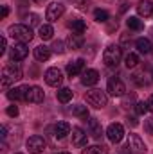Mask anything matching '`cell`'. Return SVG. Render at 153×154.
<instances>
[{
	"mask_svg": "<svg viewBox=\"0 0 153 154\" xmlns=\"http://www.w3.org/2000/svg\"><path fill=\"white\" fill-rule=\"evenodd\" d=\"M9 34H11V38H15L18 43H29L31 39L34 38L31 27H29V25H22V23L11 25V27H9Z\"/></svg>",
	"mask_w": 153,
	"mask_h": 154,
	"instance_id": "1",
	"label": "cell"
},
{
	"mask_svg": "<svg viewBox=\"0 0 153 154\" xmlns=\"http://www.w3.org/2000/svg\"><path fill=\"white\" fill-rule=\"evenodd\" d=\"M18 79H22V68L18 63H9L4 66V70H2V84L4 86H9Z\"/></svg>",
	"mask_w": 153,
	"mask_h": 154,
	"instance_id": "2",
	"label": "cell"
},
{
	"mask_svg": "<svg viewBox=\"0 0 153 154\" xmlns=\"http://www.w3.org/2000/svg\"><path fill=\"white\" fill-rule=\"evenodd\" d=\"M86 102H88L90 106L101 109V108H105V106L108 104V95H106L105 91H101V90H90V91L86 93Z\"/></svg>",
	"mask_w": 153,
	"mask_h": 154,
	"instance_id": "3",
	"label": "cell"
},
{
	"mask_svg": "<svg viewBox=\"0 0 153 154\" xmlns=\"http://www.w3.org/2000/svg\"><path fill=\"white\" fill-rule=\"evenodd\" d=\"M121 47H117V45H110V47H106L105 48V52H103V61H105V65L106 66H117L119 63H121Z\"/></svg>",
	"mask_w": 153,
	"mask_h": 154,
	"instance_id": "4",
	"label": "cell"
},
{
	"mask_svg": "<svg viewBox=\"0 0 153 154\" xmlns=\"http://www.w3.org/2000/svg\"><path fill=\"white\" fill-rule=\"evenodd\" d=\"M106 91L110 93V95H114V97H122L124 95V91H126V86H124V82L119 79V77H110L108 79V84H106Z\"/></svg>",
	"mask_w": 153,
	"mask_h": 154,
	"instance_id": "5",
	"label": "cell"
},
{
	"mask_svg": "<svg viewBox=\"0 0 153 154\" xmlns=\"http://www.w3.org/2000/svg\"><path fill=\"white\" fill-rule=\"evenodd\" d=\"M126 147L130 149L132 154H146V143L142 142V138L139 134H130Z\"/></svg>",
	"mask_w": 153,
	"mask_h": 154,
	"instance_id": "6",
	"label": "cell"
},
{
	"mask_svg": "<svg viewBox=\"0 0 153 154\" xmlns=\"http://www.w3.org/2000/svg\"><path fill=\"white\" fill-rule=\"evenodd\" d=\"M65 13V5L60 4V2H52L49 7H47V13H45V18L49 22H58Z\"/></svg>",
	"mask_w": 153,
	"mask_h": 154,
	"instance_id": "7",
	"label": "cell"
},
{
	"mask_svg": "<svg viewBox=\"0 0 153 154\" xmlns=\"http://www.w3.org/2000/svg\"><path fill=\"white\" fill-rule=\"evenodd\" d=\"M106 136L112 143H119L124 138V127L121 124H110L108 129H106Z\"/></svg>",
	"mask_w": 153,
	"mask_h": 154,
	"instance_id": "8",
	"label": "cell"
},
{
	"mask_svg": "<svg viewBox=\"0 0 153 154\" xmlns=\"http://www.w3.org/2000/svg\"><path fill=\"white\" fill-rule=\"evenodd\" d=\"M27 54H29V48H27L25 43H16V45H13L11 50H9V57H11L13 61H22V59L27 57Z\"/></svg>",
	"mask_w": 153,
	"mask_h": 154,
	"instance_id": "9",
	"label": "cell"
},
{
	"mask_svg": "<svg viewBox=\"0 0 153 154\" xmlns=\"http://www.w3.org/2000/svg\"><path fill=\"white\" fill-rule=\"evenodd\" d=\"M43 149H45V140H43V136L34 134V136H31V138L27 140V151L31 154H40Z\"/></svg>",
	"mask_w": 153,
	"mask_h": 154,
	"instance_id": "10",
	"label": "cell"
},
{
	"mask_svg": "<svg viewBox=\"0 0 153 154\" xmlns=\"http://www.w3.org/2000/svg\"><path fill=\"white\" fill-rule=\"evenodd\" d=\"M63 81V75H61V70L60 68H49L45 72V82L49 86H60Z\"/></svg>",
	"mask_w": 153,
	"mask_h": 154,
	"instance_id": "11",
	"label": "cell"
},
{
	"mask_svg": "<svg viewBox=\"0 0 153 154\" xmlns=\"http://www.w3.org/2000/svg\"><path fill=\"white\" fill-rule=\"evenodd\" d=\"M27 90H29V86L11 88V90L7 91V99H9V100H27Z\"/></svg>",
	"mask_w": 153,
	"mask_h": 154,
	"instance_id": "12",
	"label": "cell"
},
{
	"mask_svg": "<svg viewBox=\"0 0 153 154\" xmlns=\"http://www.w3.org/2000/svg\"><path fill=\"white\" fill-rule=\"evenodd\" d=\"M43 99H45V93L40 86H29V90H27V100L29 102L40 104V102H43Z\"/></svg>",
	"mask_w": 153,
	"mask_h": 154,
	"instance_id": "13",
	"label": "cell"
},
{
	"mask_svg": "<svg viewBox=\"0 0 153 154\" xmlns=\"http://www.w3.org/2000/svg\"><path fill=\"white\" fill-rule=\"evenodd\" d=\"M97 81H99V72L94 70V68L85 70V72L81 74V82H83L85 86H94V84H97Z\"/></svg>",
	"mask_w": 153,
	"mask_h": 154,
	"instance_id": "14",
	"label": "cell"
},
{
	"mask_svg": "<svg viewBox=\"0 0 153 154\" xmlns=\"http://www.w3.org/2000/svg\"><path fill=\"white\" fill-rule=\"evenodd\" d=\"M83 72H85V59H76V61H72V63L67 65V74L70 77L79 75Z\"/></svg>",
	"mask_w": 153,
	"mask_h": 154,
	"instance_id": "15",
	"label": "cell"
},
{
	"mask_svg": "<svg viewBox=\"0 0 153 154\" xmlns=\"http://www.w3.org/2000/svg\"><path fill=\"white\" fill-rule=\"evenodd\" d=\"M137 13H139L141 16H144V18L151 16L153 14V2L151 0H141V2L137 4Z\"/></svg>",
	"mask_w": 153,
	"mask_h": 154,
	"instance_id": "16",
	"label": "cell"
},
{
	"mask_svg": "<svg viewBox=\"0 0 153 154\" xmlns=\"http://www.w3.org/2000/svg\"><path fill=\"white\" fill-rule=\"evenodd\" d=\"M72 143L76 147H83L86 143V134H85V131L81 127H74L72 129Z\"/></svg>",
	"mask_w": 153,
	"mask_h": 154,
	"instance_id": "17",
	"label": "cell"
},
{
	"mask_svg": "<svg viewBox=\"0 0 153 154\" xmlns=\"http://www.w3.org/2000/svg\"><path fill=\"white\" fill-rule=\"evenodd\" d=\"M88 131H90L92 138H96V140H99V138L103 136V127H101V124L97 122V118H90V120H88Z\"/></svg>",
	"mask_w": 153,
	"mask_h": 154,
	"instance_id": "18",
	"label": "cell"
},
{
	"mask_svg": "<svg viewBox=\"0 0 153 154\" xmlns=\"http://www.w3.org/2000/svg\"><path fill=\"white\" fill-rule=\"evenodd\" d=\"M67 134H70V125L67 122H58L54 125V136L56 138H65Z\"/></svg>",
	"mask_w": 153,
	"mask_h": 154,
	"instance_id": "19",
	"label": "cell"
},
{
	"mask_svg": "<svg viewBox=\"0 0 153 154\" xmlns=\"http://www.w3.org/2000/svg\"><path fill=\"white\" fill-rule=\"evenodd\" d=\"M67 45H69V48H72V50H77V48H81L83 47V36L81 34H70L69 38H67Z\"/></svg>",
	"mask_w": 153,
	"mask_h": 154,
	"instance_id": "20",
	"label": "cell"
},
{
	"mask_svg": "<svg viewBox=\"0 0 153 154\" xmlns=\"http://www.w3.org/2000/svg\"><path fill=\"white\" fill-rule=\"evenodd\" d=\"M34 57H36L38 61H47V59L50 57V48L45 47V45L36 47V48H34Z\"/></svg>",
	"mask_w": 153,
	"mask_h": 154,
	"instance_id": "21",
	"label": "cell"
},
{
	"mask_svg": "<svg viewBox=\"0 0 153 154\" xmlns=\"http://www.w3.org/2000/svg\"><path fill=\"white\" fill-rule=\"evenodd\" d=\"M135 45H137V48H139L141 54H150L151 52V41L148 38H139L135 41Z\"/></svg>",
	"mask_w": 153,
	"mask_h": 154,
	"instance_id": "22",
	"label": "cell"
},
{
	"mask_svg": "<svg viewBox=\"0 0 153 154\" xmlns=\"http://www.w3.org/2000/svg\"><path fill=\"white\" fill-rule=\"evenodd\" d=\"M70 99H72V90H70V88H61V90H58V100H60L61 104H67Z\"/></svg>",
	"mask_w": 153,
	"mask_h": 154,
	"instance_id": "23",
	"label": "cell"
},
{
	"mask_svg": "<svg viewBox=\"0 0 153 154\" xmlns=\"http://www.w3.org/2000/svg\"><path fill=\"white\" fill-rule=\"evenodd\" d=\"M52 34H54V29L49 25V23H45V25H40V38L43 39H50L52 38Z\"/></svg>",
	"mask_w": 153,
	"mask_h": 154,
	"instance_id": "24",
	"label": "cell"
},
{
	"mask_svg": "<svg viewBox=\"0 0 153 154\" xmlns=\"http://www.w3.org/2000/svg\"><path fill=\"white\" fill-rule=\"evenodd\" d=\"M72 115L77 116V118H88V108L83 104H77L72 108Z\"/></svg>",
	"mask_w": 153,
	"mask_h": 154,
	"instance_id": "25",
	"label": "cell"
},
{
	"mask_svg": "<svg viewBox=\"0 0 153 154\" xmlns=\"http://www.w3.org/2000/svg\"><path fill=\"white\" fill-rule=\"evenodd\" d=\"M70 29H72L76 34H83V32L86 31V23H85L83 20H72V22H70Z\"/></svg>",
	"mask_w": 153,
	"mask_h": 154,
	"instance_id": "26",
	"label": "cell"
},
{
	"mask_svg": "<svg viewBox=\"0 0 153 154\" xmlns=\"http://www.w3.org/2000/svg\"><path fill=\"white\" fill-rule=\"evenodd\" d=\"M124 65H126L128 68L137 66V65H139V56H137V54H133V52H128V54H126V57H124Z\"/></svg>",
	"mask_w": 153,
	"mask_h": 154,
	"instance_id": "27",
	"label": "cell"
},
{
	"mask_svg": "<svg viewBox=\"0 0 153 154\" xmlns=\"http://www.w3.org/2000/svg\"><path fill=\"white\" fill-rule=\"evenodd\" d=\"M81 154H108V149L103 145H92V147H86Z\"/></svg>",
	"mask_w": 153,
	"mask_h": 154,
	"instance_id": "28",
	"label": "cell"
},
{
	"mask_svg": "<svg viewBox=\"0 0 153 154\" xmlns=\"http://www.w3.org/2000/svg\"><path fill=\"white\" fill-rule=\"evenodd\" d=\"M126 25L130 27V29H133V31H141L144 25H142V22L137 18V16H130L128 20H126Z\"/></svg>",
	"mask_w": 153,
	"mask_h": 154,
	"instance_id": "29",
	"label": "cell"
},
{
	"mask_svg": "<svg viewBox=\"0 0 153 154\" xmlns=\"http://www.w3.org/2000/svg\"><path fill=\"white\" fill-rule=\"evenodd\" d=\"M94 18H96V22H99V23H105V22H108L110 14H108L105 9H96V11H94Z\"/></svg>",
	"mask_w": 153,
	"mask_h": 154,
	"instance_id": "30",
	"label": "cell"
},
{
	"mask_svg": "<svg viewBox=\"0 0 153 154\" xmlns=\"http://www.w3.org/2000/svg\"><path fill=\"white\" fill-rule=\"evenodd\" d=\"M148 109H150V106H148V102H144V100H141V102L135 104V111H137V115H144Z\"/></svg>",
	"mask_w": 153,
	"mask_h": 154,
	"instance_id": "31",
	"label": "cell"
},
{
	"mask_svg": "<svg viewBox=\"0 0 153 154\" xmlns=\"http://www.w3.org/2000/svg\"><path fill=\"white\" fill-rule=\"evenodd\" d=\"M52 50H54L56 54H63V52H65V48H63V41H54Z\"/></svg>",
	"mask_w": 153,
	"mask_h": 154,
	"instance_id": "32",
	"label": "cell"
},
{
	"mask_svg": "<svg viewBox=\"0 0 153 154\" xmlns=\"http://www.w3.org/2000/svg\"><path fill=\"white\" fill-rule=\"evenodd\" d=\"M144 131H146L148 134H153V116L144 122Z\"/></svg>",
	"mask_w": 153,
	"mask_h": 154,
	"instance_id": "33",
	"label": "cell"
},
{
	"mask_svg": "<svg viewBox=\"0 0 153 154\" xmlns=\"http://www.w3.org/2000/svg\"><path fill=\"white\" fill-rule=\"evenodd\" d=\"M7 115L9 116H16L18 115V108H16V106H9V108H7Z\"/></svg>",
	"mask_w": 153,
	"mask_h": 154,
	"instance_id": "34",
	"label": "cell"
},
{
	"mask_svg": "<svg viewBox=\"0 0 153 154\" xmlns=\"http://www.w3.org/2000/svg\"><path fill=\"white\" fill-rule=\"evenodd\" d=\"M27 20H29V23H31V25H38V16H36V14H29V16H27Z\"/></svg>",
	"mask_w": 153,
	"mask_h": 154,
	"instance_id": "35",
	"label": "cell"
},
{
	"mask_svg": "<svg viewBox=\"0 0 153 154\" xmlns=\"http://www.w3.org/2000/svg\"><path fill=\"white\" fill-rule=\"evenodd\" d=\"M5 48H7V41H5V38H2V48H0V54H4Z\"/></svg>",
	"mask_w": 153,
	"mask_h": 154,
	"instance_id": "36",
	"label": "cell"
},
{
	"mask_svg": "<svg viewBox=\"0 0 153 154\" xmlns=\"http://www.w3.org/2000/svg\"><path fill=\"white\" fill-rule=\"evenodd\" d=\"M7 13H9L7 5H2V18H5V16H7Z\"/></svg>",
	"mask_w": 153,
	"mask_h": 154,
	"instance_id": "37",
	"label": "cell"
},
{
	"mask_svg": "<svg viewBox=\"0 0 153 154\" xmlns=\"http://www.w3.org/2000/svg\"><path fill=\"white\" fill-rule=\"evenodd\" d=\"M148 106H150V111L153 113V95L150 97V100H148Z\"/></svg>",
	"mask_w": 153,
	"mask_h": 154,
	"instance_id": "38",
	"label": "cell"
},
{
	"mask_svg": "<svg viewBox=\"0 0 153 154\" xmlns=\"http://www.w3.org/2000/svg\"><path fill=\"white\" fill-rule=\"evenodd\" d=\"M34 2H36V4H41V2H45V0H34Z\"/></svg>",
	"mask_w": 153,
	"mask_h": 154,
	"instance_id": "39",
	"label": "cell"
},
{
	"mask_svg": "<svg viewBox=\"0 0 153 154\" xmlns=\"http://www.w3.org/2000/svg\"><path fill=\"white\" fill-rule=\"evenodd\" d=\"M58 154H70V152H58Z\"/></svg>",
	"mask_w": 153,
	"mask_h": 154,
	"instance_id": "40",
	"label": "cell"
},
{
	"mask_svg": "<svg viewBox=\"0 0 153 154\" xmlns=\"http://www.w3.org/2000/svg\"><path fill=\"white\" fill-rule=\"evenodd\" d=\"M151 79H153V72H151Z\"/></svg>",
	"mask_w": 153,
	"mask_h": 154,
	"instance_id": "41",
	"label": "cell"
}]
</instances>
